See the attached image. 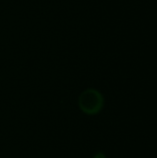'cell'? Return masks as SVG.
I'll list each match as a JSON object with an SVG mask.
<instances>
[{
    "label": "cell",
    "instance_id": "7a4b0ae2",
    "mask_svg": "<svg viewBox=\"0 0 157 158\" xmlns=\"http://www.w3.org/2000/svg\"><path fill=\"white\" fill-rule=\"evenodd\" d=\"M93 158H106V157H105V156L103 153H98V154H96V155L94 156V157Z\"/></svg>",
    "mask_w": 157,
    "mask_h": 158
},
{
    "label": "cell",
    "instance_id": "6da1fadb",
    "mask_svg": "<svg viewBox=\"0 0 157 158\" xmlns=\"http://www.w3.org/2000/svg\"><path fill=\"white\" fill-rule=\"evenodd\" d=\"M104 97L98 91L88 89L79 98L80 109L86 115L93 116L98 114L104 107Z\"/></svg>",
    "mask_w": 157,
    "mask_h": 158
}]
</instances>
